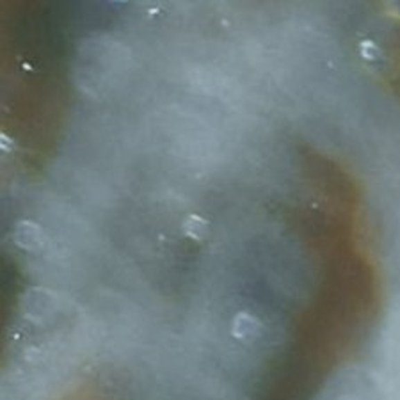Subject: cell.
Segmentation results:
<instances>
[{"instance_id":"cell-1","label":"cell","mask_w":400,"mask_h":400,"mask_svg":"<svg viewBox=\"0 0 400 400\" xmlns=\"http://www.w3.org/2000/svg\"><path fill=\"white\" fill-rule=\"evenodd\" d=\"M233 334L239 340H253L258 334V320L249 313H240L233 322Z\"/></svg>"},{"instance_id":"cell-2","label":"cell","mask_w":400,"mask_h":400,"mask_svg":"<svg viewBox=\"0 0 400 400\" xmlns=\"http://www.w3.org/2000/svg\"><path fill=\"white\" fill-rule=\"evenodd\" d=\"M18 235H20V246L27 249H37L42 246L43 233L42 230H37L34 224L24 223L18 230Z\"/></svg>"},{"instance_id":"cell-3","label":"cell","mask_w":400,"mask_h":400,"mask_svg":"<svg viewBox=\"0 0 400 400\" xmlns=\"http://www.w3.org/2000/svg\"><path fill=\"white\" fill-rule=\"evenodd\" d=\"M183 228H185L187 235L192 237L194 240H201L203 237L206 235V231H208V224H206L205 219L199 217V215H189V217L185 219Z\"/></svg>"}]
</instances>
